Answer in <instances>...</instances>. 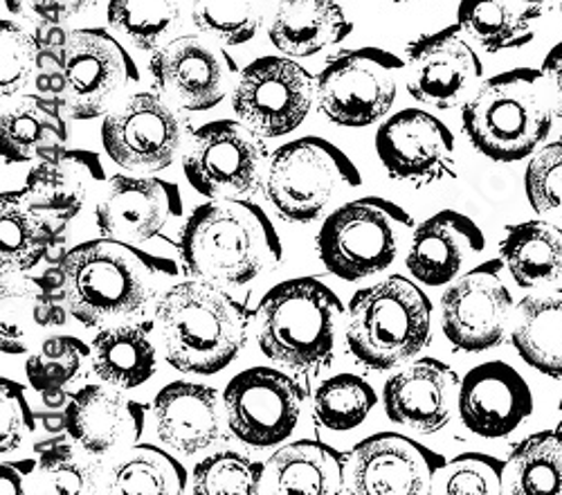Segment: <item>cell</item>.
Listing matches in <instances>:
<instances>
[{"label":"cell","instance_id":"cell-1","mask_svg":"<svg viewBox=\"0 0 562 495\" xmlns=\"http://www.w3.org/2000/svg\"><path fill=\"white\" fill-rule=\"evenodd\" d=\"M64 293L72 318L88 329L139 320L176 263L111 237L75 246L61 259Z\"/></svg>","mask_w":562,"mask_h":495},{"label":"cell","instance_id":"cell-2","mask_svg":"<svg viewBox=\"0 0 562 495\" xmlns=\"http://www.w3.org/2000/svg\"><path fill=\"white\" fill-rule=\"evenodd\" d=\"M178 248L187 273L225 289L255 282L284 257L270 216L246 199H210L196 207Z\"/></svg>","mask_w":562,"mask_h":495},{"label":"cell","instance_id":"cell-3","mask_svg":"<svg viewBox=\"0 0 562 495\" xmlns=\"http://www.w3.org/2000/svg\"><path fill=\"white\" fill-rule=\"evenodd\" d=\"M252 315L225 286L190 280L156 300L165 358L184 374L212 376L232 365L248 342Z\"/></svg>","mask_w":562,"mask_h":495},{"label":"cell","instance_id":"cell-4","mask_svg":"<svg viewBox=\"0 0 562 495\" xmlns=\"http://www.w3.org/2000/svg\"><path fill=\"white\" fill-rule=\"evenodd\" d=\"M555 106L542 70L515 68L477 86L461 106L465 138L491 160L533 156L553 128Z\"/></svg>","mask_w":562,"mask_h":495},{"label":"cell","instance_id":"cell-5","mask_svg":"<svg viewBox=\"0 0 562 495\" xmlns=\"http://www.w3.org/2000/svg\"><path fill=\"white\" fill-rule=\"evenodd\" d=\"M255 318L259 349L270 360L297 374H317L334 363L347 311L324 282L297 278L272 286Z\"/></svg>","mask_w":562,"mask_h":495},{"label":"cell","instance_id":"cell-6","mask_svg":"<svg viewBox=\"0 0 562 495\" xmlns=\"http://www.w3.org/2000/svg\"><path fill=\"white\" fill-rule=\"evenodd\" d=\"M430 338L432 302L403 275L360 289L347 306V349L373 372L403 365L424 351Z\"/></svg>","mask_w":562,"mask_h":495},{"label":"cell","instance_id":"cell-7","mask_svg":"<svg viewBox=\"0 0 562 495\" xmlns=\"http://www.w3.org/2000/svg\"><path fill=\"white\" fill-rule=\"evenodd\" d=\"M414 218L394 201L362 196L326 216L317 235V252L331 275L358 282L394 263Z\"/></svg>","mask_w":562,"mask_h":495},{"label":"cell","instance_id":"cell-8","mask_svg":"<svg viewBox=\"0 0 562 495\" xmlns=\"http://www.w3.org/2000/svg\"><path fill=\"white\" fill-rule=\"evenodd\" d=\"M360 183L358 167L340 147L306 135L272 154L263 190L281 218L313 223L334 199Z\"/></svg>","mask_w":562,"mask_h":495},{"label":"cell","instance_id":"cell-9","mask_svg":"<svg viewBox=\"0 0 562 495\" xmlns=\"http://www.w3.org/2000/svg\"><path fill=\"white\" fill-rule=\"evenodd\" d=\"M266 160L268 151L257 131L246 122L216 120L194 133L182 171L205 199H250L266 183Z\"/></svg>","mask_w":562,"mask_h":495},{"label":"cell","instance_id":"cell-10","mask_svg":"<svg viewBox=\"0 0 562 495\" xmlns=\"http://www.w3.org/2000/svg\"><path fill=\"white\" fill-rule=\"evenodd\" d=\"M405 64L381 48L338 53L317 75V104L338 126H371L396 102Z\"/></svg>","mask_w":562,"mask_h":495},{"label":"cell","instance_id":"cell-11","mask_svg":"<svg viewBox=\"0 0 562 495\" xmlns=\"http://www.w3.org/2000/svg\"><path fill=\"white\" fill-rule=\"evenodd\" d=\"M156 93L178 111H212L239 79V66L225 45L203 34H184L165 43L149 61Z\"/></svg>","mask_w":562,"mask_h":495},{"label":"cell","instance_id":"cell-12","mask_svg":"<svg viewBox=\"0 0 562 495\" xmlns=\"http://www.w3.org/2000/svg\"><path fill=\"white\" fill-rule=\"evenodd\" d=\"M315 98L313 75L286 57L252 61L232 88L234 113L263 140L281 138L302 126Z\"/></svg>","mask_w":562,"mask_h":495},{"label":"cell","instance_id":"cell-13","mask_svg":"<svg viewBox=\"0 0 562 495\" xmlns=\"http://www.w3.org/2000/svg\"><path fill=\"white\" fill-rule=\"evenodd\" d=\"M139 70L124 45L102 27L70 30L64 48V106L72 120L106 115Z\"/></svg>","mask_w":562,"mask_h":495},{"label":"cell","instance_id":"cell-14","mask_svg":"<svg viewBox=\"0 0 562 495\" xmlns=\"http://www.w3.org/2000/svg\"><path fill=\"white\" fill-rule=\"evenodd\" d=\"M223 401L234 437L250 448H272L295 432L306 392L284 372L250 368L227 383Z\"/></svg>","mask_w":562,"mask_h":495},{"label":"cell","instance_id":"cell-15","mask_svg":"<svg viewBox=\"0 0 562 495\" xmlns=\"http://www.w3.org/2000/svg\"><path fill=\"white\" fill-rule=\"evenodd\" d=\"M502 259L484 261L450 282L441 297V327L457 351L480 353L506 338L513 295L502 280Z\"/></svg>","mask_w":562,"mask_h":495},{"label":"cell","instance_id":"cell-16","mask_svg":"<svg viewBox=\"0 0 562 495\" xmlns=\"http://www.w3.org/2000/svg\"><path fill=\"white\" fill-rule=\"evenodd\" d=\"M182 120L160 93H135L106 113L102 145L126 171L156 173L167 169L182 145Z\"/></svg>","mask_w":562,"mask_h":495},{"label":"cell","instance_id":"cell-17","mask_svg":"<svg viewBox=\"0 0 562 495\" xmlns=\"http://www.w3.org/2000/svg\"><path fill=\"white\" fill-rule=\"evenodd\" d=\"M484 66L459 23L424 34L407 45L405 83L409 95L435 109L463 106L482 83Z\"/></svg>","mask_w":562,"mask_h":495},{"label":"cell","instance_id":"cell-18","mask_svg":"<svg viewBox=\"0 0 562 495\" xmlns=\"http://www.w3.org/2000/svg\"><path fill=\"white\" fill-rule=\"evenodd\" d=\"M376 151L394 180L414 188H428L454 176V135L424 109H405L383 122L376 133Z\"/></svg>","mask_w":562,"mask_h":495},{"label":"cell","instance_id":"cell-19","mask_svg":"<svg viewBox=\"0 0 562 495\" xmlns=\"http://www.w3.org/2000/svg\"><path fill=\"white\" fill-rule=\"evenodd\" d=\"M443 466L446 460L432 448L398 432H379L353 448L351 493L426 495Z\"/></svg>","mask_w":562,"mask_h":495},{"label":"cell","instance_id":"cell-20","mask_svg":"<svg viewBox=\"0 0 562 495\" xmlns=\"http://www.w3.org/2000/svg\"><path fill=\"white\" fill-rule=\"evenodd\" d=\"M182 216V196L176 183L156 176L117 173L95 207V223L104 237L145 244L165 225Z\"/></svg>","mask_w":562,"mask_h":495},{"label":"cell","instance_id":"cell-21","mask_svg":"<svg viewBox=\"0 0 562 495\" xmlns=\"http://www.w3.org/2000/svg\"><path fill=\"white\" fill-rule=\"evenodd\" d=\"M533 415V392L525 376L502 360L477 365L461 379L459 417L477 437L502 439Z\"/></svg>","mask_w":562,"mask_h":495},{"label":"cell","instance_id":"cell-22","mask_svg":"<svg viewBox=\"0 0 562 495\" xmlns=\"http://www.w3.org/2000/svg\"><path fill=\"white\" fill-rule=\"evenodd\" d=\"M461 381L439 358H418L387 379L383 405L390 421L416 432L443 430L459 408Z\"/></svg>","mask_w":562,"mask_h":495},{"label":"cell","instance_id":"cell-23","mask_svg":"<svg viewBox=\"0 0 562 495\" xmlns=\"http://www.w3.org/2000/svg\"><path fill=\"white\" fill-rule=\"evenodd\" d=\"M66 415L68 432L88 455L95 458L135 446L147 426V405L106 383L75 392Z\"/></svg>","mask_w":562,"mask_h":495},{"label":"cell","instance_id":"cell-24","mask_svg":"<svg viewBox=\"0 0 562 495\" xmlns=\"http://www.w3.org/2000/svg\"><path fill=\"white\" fill-rule=\"evenodd\" d=\"M484 233L471 216L441 210L414 230L405 266L416 282L446 286L463 275L468 261L484 252Z\"/></svg>","mask_w":562,"mask_h":495},{"label":"cell","instance_id":"cell-25","mask_svg":"<svg viewBox=\"0 0 562 495\" xmlns=\"http://www.w3.org/2000/svg\"><path fill=\"white\" fill-rule=\"evenodd\" d=\"M70 221L34 205L23 190L0 194V268L27 273L43 259L57 266L68 255Z\"/></svg>","mask_w":562,"mask_h":495},{"label":"cell","instance_id":"cell-26","mask_svg":"<svg viewBox=\"0 0 562 495\" xmlns=\"http://www.w3.org/2000/svg\"><path fill=\"white\" fill-rule=\"evenodd\" d=\"M225 401L214 387L176 381L154 398L158 437L176 453L196 455L223 439Z\"/></svg>","mask_w":562,"mask_h":495},{"label":"cell","instance_id":"cell-27","mask_svg":"<svg viewBox=\"0 0 562 495\" xmlns=\"http://www.w3.org/2000/svg\"><path fill=\"white\" fill-rule=\"evenodd\" d=\"M106 180L95 151L61 149L43 158L25 176L23 194L38 207L72 221L86 205L90 192Z\"/></svg>","mask_w":562,"mask_h":495},{"label":"cell","instance_id":"cell-28","mask_svg":"<svg viewBox=\"0 0 562 495\" xmlns=\"http://www.w3.org/2000/svg\"><path fill=\"white\" fill-rule=\"evenodd\" d=\"M351 458L342 450L302 439L279 448L266 462L261 493H304V495H338L347 493V469Z\"/></svg>","mask_w":562,"mask_h":495},{"label":"cell","instance_id":"cell-29","mask_svg":"<svg viewBox=\"0 0 562 495\" xmlns=\"http://www.w3.org/2000/svg\"><path fill=\"white\" fill-rule=\"evenodd\" d=\"M353 32L338 0H274L268 36L279 53L313 57Z\"/></svg>","mask_w":562,"mask_h":495},{"label":"cell","instance_id":"cell-30","mask_svg":"<svg viewBox=\"0 0 562 495\" xmlns=\"http://www.w3.org/2000/svg\"><path fill=\"white\" fill-rule=\"evenodd\" d=\"M68 111L61 100L25 95L0 120V154L5 162L23 165L43 160L61 149L70 138Z\"/></svg>","mask_w":562,"mask_h":495},{"label":"cell","instance_id":"cell-31","mask_svg":"<svg viewBox=\"0 0 562 495\" xmlns=\"http://www.w3.org/2000/svg\"><path fill=\"white\" fill-rule=\"evenodd\" d=\"M154 323H120L104 327L90 345V365L95 376L117 390L145 385L158 365V353L149 338Z\"/></svg>","mask_w":562,"mask_h":495},{"label":"cell","instance_id":"cell-32","mask_svg":"<svg viewBox=\"0 0 562 495\" xmlns=\"http://www.w3.org/2000/svg\"><path fill=\"white\" fill-rule=\"evenodd\" d=\"M499 259L520 289H544L562 278V228L551 221L508 225Z\"/></svg>","mask_w":562,"mask_h":495},{"label":"cell","instance_id":"cell-33","mask_svg":"<svg viewBox=\"0 0 562 495\" xmlns=\"http://www.w3.org/2000/svg\"><path fill=\"white\" fill-rule=\"evenodd\" d=\"M510 342L529 368L562 379V289H544L520 302Z\"/></svg>","mask_w":562,"mask_h":495},{"label":"cell","instance_id":"cell-34","mask_svg":"<svg viewBox=\"0 0 562 495\" xmlns=\"http://www.w3.org/2000/svg\"><path fill=\"white\" fill-rule=\"evenodd\" d=\"M542 5L529 0H461L457 23L488 53L525 48L536 36Z\"/></svg>","mask_w":562,"mask_h":495},{"label":"cell","instance_id":"cell-35","mask_svg":"<svg viewBox=\"0 0 562 495\" xmlns=\"http://www.w3.org/2000/svg\"><path fill=\"white\" fill-rule=\"evenodd\" d=\"M187 488V469L167 450L151 443H135L106 473V491L122 495H178Z\"/></svg>","mask_w":562,"mask_h":495},{"label":"cell","instance_id":"cell-36","mask_svg":"<svg viewBox=\"0 0 562 495\" xmlns=\"http://www.w3.org/2000/svg\"><path fill=\"white\" fill-rule=\"evenodd\" d=\"M504 491L515 495H562V430L533 432L510 450Z\"/></svg>","mask_w":562,"mask_h":495},{"label":"cell","instance_id":"cell-37","mask_svg":"<svg viewBox=\"0 0 562 495\" xmlns=\"http://www.w3.org/2000/svg\"><path fill=\"white\" fill-rule=\"evenodd\" d=\"M187 3L192 0H109V23L135 48L160 50L180 27Z\"/></svg>","mask_w":562,"mask_h":495},{"label":"cell","instance_id":"cell-38","mask_svg":"<svg viewBox=\"0 0 562 495\" xmlns=\"http://www.w3.org/2000/svg\"><path fill=\"white\" fill-rule=\"evenodd\" d=\"M376 401V392L362 376L338 374L315 390L313 417L326 430L347 432L364 424Z\"/></svg>","mask_w":562,"mask_h":495},{"label":"cell","instance_id":"cell-39","mask_svg":"<svg viewBox=\"0 0 562 495\" xmlns=\"http://www.w3.org/2000/svg\"><path fill=\"white\" fill-rule=\"evenodd\" d=\"M274 0H192V21L201 34L223 45L252 41Z\"/></svg>","mask_w":562,"mask_h":495},{"label":"cell","instance_id":"cell-40","mask_svg":"<svg viewBox=\"0 0 562 495\" xmlns=\"http://www.w3.org/2000/svg\"><path fill=\"white\" fill-rule=\"evenodd\" d=\"M77 441L70 432H59L34 443L38 469L50 477L55 493H98L102 482V464L86 462L77 453Z\"/></svg>","mask_w":562,"mask_h":495},{"label":"cell","instance_id":"cell-41","mask_svg":"<svg viewBox=\"0 0 562 495\" xmlns=\"http://www.w3.org/2000/svg\"><path fill=\"white\" fill-rule=\"evenodd\" d=\"M266 464L234 450H218L196 464L192 493L199 495H255L261 493Z\"/></svg>","mask_w":562,"mask_h":495},{"label":"cell","instance_id":"cell-42","mask_svg":"<svg viewBox=\"0 0 562 495\" xmlns=\"http://www.w3.org/2000/svg\"><path fill=\"white\" fill-rule=\"evenodd\" d=\"M88 356L90 347L75 336L45 338L38 349L27 356V381L38 394L64 390L79 376Z\"/></svg>","mask_w":562,"mask_h":495},{"label":"cell","instance_id":"cell-43","mask_svg":"<svg viewBox=\"0 0 562 495\" xmlns=\"http://www.w3.org/2000/svg\"><path fill=\"white\" fill-rule=\"evenodd\" d=\"M36 278H14L3 273L0 291V351L25 353L30 342V327L36 325Z\"/></svg>","mask_w":562,"mask_h":495},{"label":"cell","instance_id":"cell-44","mask_svg":"<svg viewBox=\"0 0 562 495\" xmlns=\"http://www.w3.org/2000/svg\"><path fill=\"white\" fill-rule=\"evenodd\" d=\"M506 462L486 453H463L439 471L432 493L493 495L504 493Z\"/></svg>","mask_w":562,"mask_h":495},{"label":"cell","instance_id":"cell-45","mask_svg":"<svg viewBox=\"0 0 562 495\" xmlns=\"http://www.w3.org/2000/svg\"><path fill=\"white\" fill-rule=\"evenodd\" d=\"M525 192L536 214L562 223V138L542 145L525 171Z\"/></svg>","mask_w":562,"mask_h":495},{"label":"cell","instance_id":"cell-46","mask_svg":"<svg viewBox=\"0 0 562 495\" xmlns=\"http://www.w3.org/2000/svg\"><path fill=\"white\" fill-rule=\"evenodd\" d=\"M36 70V43L32 32L14 21H0V88L3 98L16 95Z\"/></svg>","mask_w":562,"mask_h":495},{"label":"cell","instance_id":"cell-47","mask_svg":"<svg viewBox=\"0 0 562 495\" xmlns=\"http://www.w3.org/2000/svg\"><path fill=\"white\" fill-rule=\"evenodd\" d=\"M34 430L36 413L30 408L25 387L12 379H0V453H12Z\"/></svg>","mask_w":562,"mask_h":495},{"label":"cell","instance_id":"cell-48","mask_svg":"<svg viewBox=\"0 0 562 495\" xmlns=\"http://www.w3.org/2000/svg\"><path fill=\"white\" fill-rule=\"evenodd\" d=\"M95 3L98 0H5V8L25 21L64 25L95 8Z\"/></svg>","mask_w":562,"mask_h":495},{"label":"cell","instance_id":"cell-49","mask_svg":"<svg viewBox=\"0 0 562 495\" xmlns=\"http://www.w3.org/2000/svg\"><path fill=\"white\" fill-rule=\"evenodd\" d=\"M36 462L21 460V462H5L3 466H0V493L3 495L25 493V480L34 473Z\"/></svg>","mask_w":562,"mask_h":495},{"label":"cell","instance_id":"cell-50","mask_svg":"<svg viewBox=\"0 0 562 495\" xmlns=\"http://www.w3.org/2000/svg\"><path fill=\"white\" fill-rule=\"evenodd\" d=\"M542 75H544V79L549 83V90H551L555 115L562 120V41L558 45H553L549 55L544 57Z\"/></svg>","mask_w":562,"mask_h":495},{"label":"cell","instance_id":"cell-51","mask_svg":"<svg viewBox=\"0 0 562 495\" xmlns=\"http://www.w3.org/2000/svg\"><path fill=\"white\" fill-rule=\"evenodd\" d=\"M36 421L43 426L45 432L50 435H59V432H68V415L66 410L64 413H43V415H36Z\"/></svg>","mask_w":562,"mask_h":495},{"label":"cell","instance_id":"cell-52","mask_svg":"<svg viewBox=\"0 0 562 495\" xmlns=\"http://www.w3.org/2000/svg\"><path fill=\"white\" fill-rule=\"evenodd\" d=\"M529 3H536V5H547V3H551V0H529Z\"/></svg>","mask_w":562,"mask_h":495},{"label":"cell","instance_id":"cell-53","mask_svg":"<svg viewBox=\"0 0 562 495\" xmlns=\"http://www.w3.org/2000/svg\"><path fill=\"white\" fill-rule=\"evenodd\" d=\"M560 14H562V0H560Z\"/></svg>","mask_w":562,"mask_h":495}]
</instances>
